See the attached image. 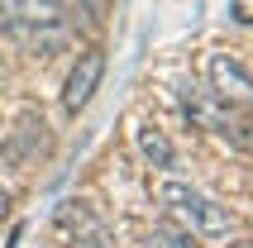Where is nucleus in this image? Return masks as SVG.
I'll return each mask as SVG.
<instances>
[{
    "label": "nucleus",
    "instance_id": "obj_6",
    "mask_svg": "<svg viewBox=\"0 0 253 248\" xmlns=\"http://www.w3.org/2000/svg\"><path fill=\"white\" fill-rule=\"evenodd\" d=\"M57 229L86 248H105V224H100V215L86 201H62L57 206Z\"/></svg>",
    "mask_w": 253,
    "mask_h": 248
},
{
    "label": "nucleus",
    "instance_id": "obj_9",
    "mask_svg": "<svg viewBox=\"0 0 253 248\" xmlns=\"http://www.w3.org/2000/svg\"><path fill=\"white\" fill-rule=\"evenodd\" d=\"M5 210H10V191L0 186V220H5Z\"/></svg>",
    "mask_w": 253,
    "mask_h": 248
},
{
    "label": "nucleus",
    "instance_id": "obj_2",
    "mask_svg": "<svg viewBox=\"0 0 253 248\" xmlns=\"http://www.w3.org/2000/svg\"><path fill=\"white\" fill-rule=\"evenodd\" d=\"M182 110L191 115V120H196L201 129H215V134L234 138V143H244V148L253 143V134H249V120H239V105L220 100V96L211 91V86L186 82V86H182Z\"/></svg>",
    "mask_w": 253,
    "mask_h": 248
},
{
    "label": "nucleus",
    "instance_id": "obj_1",
    "mask_svg": "<svg viewBox=\"0 0 253 248\" xmlns=\"http://www.w3.org/2000/svg\"><path fill=\"white\" fill-rule=\"evenodd\" d=\"M158 201L168 206V215L182 224L186 234H201V239H225L229 234L225 206H215L211 196H201L196 186H186V181H163V186H158Z\"/></svg>",
    "mask_w": 253,
    "mask_h": 248
},
{
    "label": "nucleus",
    "instance_id": "obj_7",
    "mask_svg": "<svg viewBox=\"0 0 253 248\" xmlns=\"http://www.w3.org/2000/svg\"><path fill=\"white\" fill-rule=\"evenodd\" d=\"M134 138H139V153H143V158H148L153 167H177V148H172V138L163 134V129L143 124V129H139Z\"/></svg>",
    "mask_w": 253,
    "mask_h": 248
},
{
    "label": "nucleus",
    "instance_id": "obj_3",
    "mask_svg": "<svg viewBox=\"0 0 253 248\" xmlns=\"http://www.w3.org/2000/svg\"><path fill=\"white\" fill-rule=\"evenodd\" d=\"M62 24L57 0H0V29L14 39H53Z\"/></svg>",
    "mask_w": 253,
    "mask_h": 248
},
{
    "label": "nucleus",
    "instance_id": "obj_4",
    "mask_svg": "<svg viewBox=\"0 0 253 248\" xmlns=\"http://www.w3.org/2000/svg\"><path fill=\"white\" fill-rule=\"evenodd\" d=\"M100 77H105V53H100V48L77 53V62H72V72H67V86H62V105H67L72 115L86 110L91 96H96V86H100Z\"/></svg>",
    "mask_w": 253,
    "mask_h": 248
},
{
    "label": "nucleus",
    "instance_id": "obj_8",
    "mask_svg": "<svg viewBox=\"0 0 253 248\" xmlns=\"http://www.w3.org/2000/svg\"><path fill=\"white\" fill-rule=\"evenodd\" d=\"M191 239H196V234H186V229H168V224H163V229H153L148 248H196Z\"/></svg>",
    "mask_w": 253,
    "mask_h": 248
},
{
    "label": "nucleus",
    "instance_id": "obj_5",
    "mask_svg": "<svg viewBox=\"0 0 253 248\" xmlns=\"http://www.w3.org/2000/svg\"><path fill=\"white\" fill-rule=\"evenodd\" d=\"M206 77H211V91H215L220 100H229V105H253V77L244 72L239 57L211 53V62H206Z\"/></svg>",
    "mask_w": 253,
    "mask_h": 248
}]
</instances>
